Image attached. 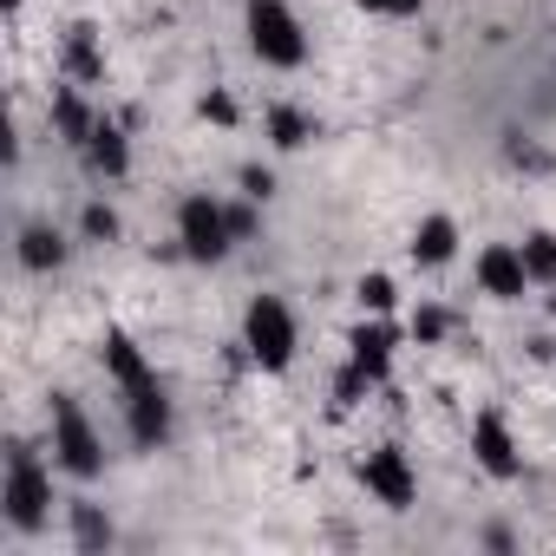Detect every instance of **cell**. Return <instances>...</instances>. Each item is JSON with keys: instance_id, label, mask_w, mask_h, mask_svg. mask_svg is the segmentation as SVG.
<instances>
[{"instance_id": "1", "label": "cell", "mask_w": 556, "mask_h": 556, "mask_svg": "<svg viewBox=\"0 0 556 556\" xmlns=\"http://www.w3.org/2000/svg\"><path fill=\"white\" fill-rule=\"evenodd\" d=\"M0 510L21 536H40L53 517V471L40 465V452L27 439H8V478H0Z\"/></svg>"}, {"instance_id": "2", "label": "cell", "mask_w": 556, "mask_h": 556, "mask_svg": "<svg viewBox=\"0 0 556 556\" xmlns=\"http://www.w3.org/2000/svg\"><path fill=\"white\" fill-rule=\"evenodd\" d=\"M242 27H249V53H255L262 66H275V73L308 66V34H302V21H295L289 0H249V8H242Z\"/></svg>"}, {"instance_id": "3", "label": "cell", "mask_w": 556, "mask_h": 556, "mask_svg": "<svg viewBox=\"0 0 556 556\" xmlns=\"http://www.w3.org/2000/svg\"><path fill=\"white\" fill-rule=\"evenodd\" d=\"M295 348H302V334H295V315H289L282 295H255V302L242 308V354H249L262 374L295 367Z\"/></svg>"}, {"instance_id": "4", "label": "cell", "mask_w": 556, "mask_h": 556, "mask_svg": "<svg viewBox=\"0 0 556 556\" xmlns=\"http://www.w3.org/2000/svg\"><path fill=\"white\" fill-rule=\"evenodd\" d=\"M53 465L79 484H92L105 471V439H99V426L86 419V406L73 393H53Z\"/></svg>"}, {"instance_id": "5", "label": "cell", "mask_w": 556, "mask_h": 556, "mask_svg": "<svg viewBox=\"0 0 556 556\" xmlns=\"http://www.w3.org/2000/svg\"><path fill=\"white\" fill-rule=\"evenodd\" d=\"M177 242H184V255L190 262H223L229 255V210L210 197V190H197V197H184L177 203Z\"/></svg>"}, {"instance_id": "6", "label": "cell", "mask_w": 556, "mask_h": 556, "mask_svg": "<svg viewBox=\"0 0 556 556\" xmlns=\"http://www.w3.org/2000/svg\"><path fill=\"white\" fill-rule=\"evenodd\" d=\"M361 484H367V497H380L387 510H413V504H419V471H413V458H406L400 445H374V452L361 458Z\"/></svg>"}, {"instance_id": "7", "label": "cell", "mask_w": 556, "mask_h": 556, "mask_svg": "<svg viewBox=\"0 0 556 556\" xmlns=\"http://www.w3.org/2000/svg\"><path fill=\"white\" fill-rule=\"evenodd\" d=\"M471 275H478V289H484L491 302H523V295L536 289L517 242H484V249H478V262H471Z\"/></svg>"}, {"instance_id": "8", "label": "cell", "mask_w": 556, "mask_h": 556, "mask_svg": "<svg viewBox=\"0 0 556 556\" xmlns=\"http://www.w3.org/2000/svg\"><path fill=\"white\" fill-rule=\"evenodd\" d=\"M471 458H478L484 478H497V484H510V478L523 471V452H517L504 413H478V419H471Z\"/></svg>"}, {"instance_id": "9", "label": "cell", "mask_w": 556, "mask_h": 556, "mask_svg": "<svg viewBox=\"0 0 556 556\" xmlns=\"http://www.w3.org/2000/svg\"><path fill=\"white\" fill-rule=\"evenodd\" d=\"M393 354H400V328L387 321V315H367L354 334H348V361L374 380V387H387V374H393Z\"/></svg>"}, {"instance_id": "10", "label": "cell", "mask_w": 556, "mask_h": 556, "mask_svg": "<svg viewBox=\"0 0 556 556\" xmlns=\"http://www.w3.org/2000/svg\"><path fill=\"white\" fill-rule=\"evenodd\" d=\"M125 426H131V445H138V452H157V445L170 439V400H164L157 380L138 387V393H125Z\"/></svg>"}, {"instance_id": "11", "label": "cell", "mask_w": 556, "mask_h": 556, "mask_svg": "<svg viewBox=\"0 0 556 556\" xmlns=\"http://www.w3.org/2000/svg\"><path fill=\"white\" fill-rule=\"evenodd\" d=\"M79 157H86L99 177H125V170H131V144H125V125L99 112V125H92V138L79 144Z\"/></svg>"}, {"instance_id": "12", "label": "cell", "mask_w": 556, "mask_h": 556, "mask_svg": "<svg viewBox=\"0 0 556 556\" xmlns=\"http://www.w3.org/2000/svg\"><path fill=\"white\" fill-rule=\"evenodd\" d=\"M99 361H105V374H112V387H118V393H138V387H151V380H157V374H151V361L138 354V341H131V334H118V328L105 334V354H99Z\"/></svg>"}, {"instance_id": "13", "label": "cell", "mask_w": 556, "mask_h": 556, "mask_svg": "<svg viewBox=\"0 0 556 556\" xmlns=\"http://www.w3.org/2000/svg\"><path fill=\"white\" fill-rule=\"evenodd\" d=\"M60 66H66V79L73 86H99L105 79V53H99V27H73L66 34V47H60Z\"/></svg>"}, {"instance_id": "14", "label": "cell", "mask_w": 556, "mask_h": 556, "mask_svg": "<svg viewBox=\"0 0 556 556\" xmlns=\"http://www.w3.org/2000/svg\"><path fill=\"white\" fill-rule=\"evenodd\" d=\"M53 125H60V138H66V144H73V151H79V144H86V138H92V125H99V112H92V105H86V92H79V86H73V79H66V86H60V92H53Z\"/></svg>"}, {"instance_id": "15", "label": "cell", "mask_w": 556, "mask_h": 556, "mask_svg": "<svg viewBox=\"0 0 556 556\" xmlns=\"http://www.w3.org/2000/svg\"><path fill=\"white\" fill-rule=\"evenodd\" d=\"M458 255V223L452 216H426L419 229H413V262L419 268H445Z\"/></svg>"}, {"instance_id": "16", "label": "cell", "mask_w": 556, "mask_h": 556, "mask_svg": "<svg viewBox=\"0 0 556 556\" xmlns=\"http://www.w3.org/2000/svg\"><path fill=\"white\" fill-rule=\"evenodd\" d=\"M60 262H66V236H60L53 223H27V229H21V268L53 275Z\"/></svg>"}, {"instance_id": "17", "label": "cell", "mask_w": 556, "mask_h": 556, "mask_svg": "<svg viewBox=\"0 0 556 556\" xmlns=\"http://www.w3.org/2000/svg\"><path fill=\"white\" fill-rule=\"evenodd\" d=\"M315 118L302 112V105H268V144L275 151H302V144H315Z\"/></svg>"}, {"instance_id": "18", "label": "cell", "mask_w": 556, "mask_h": 556, "mask_svg": "<svg viewBox=\"0 0 556 556\" xmlns=\"http://www.w3.org/2000/svg\"><path fill=\"white\" fill-rule=\"evenodd\" d=\"M66 510H73V543H79L86 556H99V549H112V517H105L99 504H86V497H73Z\"/></svg>"}, {"instance_id": "19", "label": "cell", "mask_w": 556, "mask_h": 556, "mask_svg": "<svg viewBox=\"0 0 556 556\" xmlns=\"http://www.w3.org/2000/svg\"><path fill=\"white\" fill-rule=\"evenodd\" d=\"M517 249H523V268H530V282H536V289H549V282H556V236H549V229H530Z\"/></svg>"}, {"instance_id": "20", "label": "cell", "mask_w": 556, "mask_h": 556, "mask_svg": "<svg viewBox=\"0 0 556 556\" xmlns=\"http://www.w3.org/2000/svg\"><path fill=\"white\" fill-rule=\"evenodd\" d=\"M354 302H361V315H393V302H400L393 275H361V282H354Z\"/></svg>"}, {"instance_id": "21", "label": "cell", "mask_w": 556, "mask_h": 556, "mask_svg": "<svg viewBox=\"0 0 556 556\" xmlns=\"http://www.w3.org/2000/svg\"><path fill=\"white\" fill-rule=\"evenodd\" d=\"M79 229H86V242H118V210L112 203H86L79 210Z\"/></svg>"}, {"instance_id": "22", "label": "cell", "mask_w": 556, "mask_h": 556, "mask_svg": "<svg viewBox=\"0 0 556 556\" xmlns=\"http://www.w3.org/2000/svg\"><path fill=\"white\" fill-rule=\"evenodd\" d=\"M445 334H452V315H445V308H432V302H419V308H413V341H419V348H432V341H445Z\"/></svg>"}, {"instance_id": "23", "label": "cell", "mask_w": 556, "mask_h": 556, "mask_svg": "<svg viewBox=\"0 0 556 556\" xmlns=\"http://www.w3.org/2000/svg\"><path fill=\"white\" fill-rule=\"evenodd\" d=\"M367 393H374V380H367V374H361V367L348 361V367H341V380H334V406L348 413V406H361Z\"/></svg>"}, {"instance_id": "24", "label": "cell", "mask_w": 556, "mask_h": 556, "mask_svg": "<svg viewBox=\"0 0 556 556\" xmlns=\"http://www.w3.org/2000/svg\"><path fill=\"white\" fill-rule=\"evenodd\" d=\"M223 210H229V236H236V242H249V236H255V223H262V216H255V197H249V203H223Z\"/></svg>"}, {"instance_id": "25", "label": "cell", "mask_w": 556, "mask_h": 556, "mask_svg": "<svg viewBox=\"0 0 556 556\" xmlns=\"http://www.w3.org/2000/svg\"><path fill=\"white\" fill-rule=\"evenodd\" d=\"M354 8H361V14H393V21H413V14L426 8V0H354Z\"/></svg>"}, {"instance_id": "26", "label": "cell", "mask_w": 556, "mask_h": 556, "mask_svg": "<svg viewBox=\"0 0 556 556\" xmlns=\"http://www.w3.org/2000/svg\"><path fill=\"white\" fill-rule=\"evenodd\" d=\"M242 197H255V203H268V197H275V177H268L262 164H242Z\"/></svg>"}, {"instance_id": "27", "label": "cell", "mask_w": 556, "mask_h": 556, "mask_svg": "<svg viewBox=\"0 0 556 556\" xmlns=\"http://www.w3.org/2000/svg\"><path fill=\"white\" fill-rule=\"evenodd\" d=\"M203 118H216V125H236V99L229 92H203V105H197Z\"/></svg>"}, {"instance_id": "28", "label": "cell", "mask_w": 556, "mask_h": 556, "mask_svg": "<svg viewBox=\"0 0 556 556\" xmlns=\"http://www.w3.org/2000/svg\"><path fill=\"white\" fill-rule=\"evenodd\" d=\"M0 8H8V14H21V0H0Z\"/></svg>"}]
</instances>
